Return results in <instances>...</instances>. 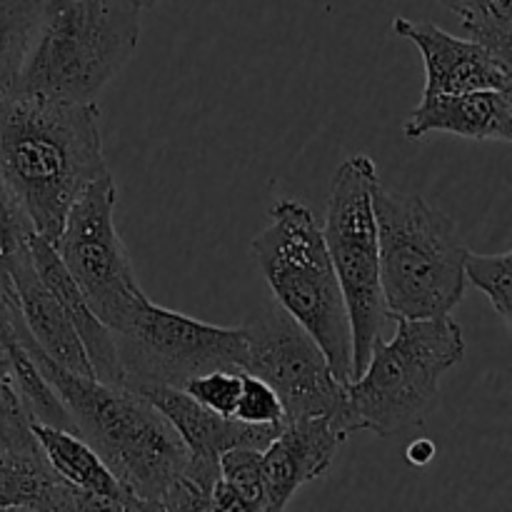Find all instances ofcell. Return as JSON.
I'll list each match as a JSON object with an SVG mask.
<instances>
[{
	"label": "cell",
	"mask_w": 512,
	"mask_h": 512,
	"mask_svg": "<svg viewBox=\"0 0 512 512\" xmlns=\"http://www.w3.org/2000/svg\"><path fill=\"white\" fill-rule=\"evenodd\" d=\"M40 375L58 393L80 435L145 510L208 512L210 498L185 475L188 448L170 420L135 390L75 375L25 340Z\"/></svg>",
	"instance_id": "obj_1"
},
{
	"label": "cell",
	"mask_w": 512,
	"mask_h": 512,
	"mask_svg": "<svg viewBox=\"0 0 512 512\" xmlns=\"http://www.w3.org/2000/svg\"><path fill=\"white\" fill-rule=\"evenodd\" d=\"M98 105L0 88V180L55 243L83 190L108 175Z\"/></svg>",
	"instance_id": "obj_2"
},
{
	"label": "cell",
	"mask_w": 512,
	"mask_h": 512,
	"mask_svg": "<svg viewBox=\"0 0 512 512\" xmlns=\"http://www.w3.org/2000/svg\"><path fill=\"white\" fill-rule=\"evenodd\" d=\"M133 0H43L15 93L95 103L140 40Z\"/></svg>",
	"instance_id": "obj_3"
},
{
	"label": "cell",
	"mask_w": 512,
	"mask_h": 512,
	"mask_svg": "<svg viewBox=\"0 0 512 512\" xmlns=\"http://www.w3.org/2000/svg\"><path fill=\"white\" fill-rule=\"evenodd\" d=\"M378 223L380 288L390 320L443 318L465 295V258L458 225L415 193H373Z\"/></svg>",
	"instance_id": "obj_4"
},
{
	"label": "cell",
	"mask_w": 512,
	"mask_h": 512,
	"mask_svg": "<svg viewBox=\"0 0 512 512\" xmlns=\"http://www.w3.org/2000/svg\"><path fill=\"white\" fill-rule=\"evenodd\" d=\"M250 253L275 303L313 335L335 378L350 383L353 335L348 305L313 210L298 200H278L270 208L268 228L250 243Z\"/></svg>",
	"instance_id": "obj_5"
},
{
	"label": "cell",
	"mask_w": 512,
	"mask_h": 512,
	"mask_svg": "<svg viewBox=\"0 0 512 512\" xmlns=\"http://www.w3.org/2000/svg\"><path fill=\"white\" fill-rule=\"evenodd\" d=\"M395 335L378 338L368 365L348 383L358 430L395 438L428 418L440 378L463 360V330L443 318H393Z\"/></svg>",
	"instance_id": "obj_6"
},
{
	"label": "cell",
	"mask_w": 512,
	"mask_h": 512,
	"mask_svg": "<svg viewBox=\"0 0 512 512\" xmlns=\"http://www.w3.org/2000/svg\"><path fill=\"white\" fill-rule=\"evenodd\" d=\"M378 188L375 160L353 155L335 170L328 195L323 238L343 288L353 335V375L358 378L368 365L375 340L383 338L390 320L380 288L378 223L373 193Z\"/></svg>",
	"instance_id": "obj_7"
},
{
	"label": "cell",
	"mask_w": 512,
	"mask_h": 512,
	"mask_svg": "<svg viewBox=\"0 0 512 512\" xmlns=\"http://www.w3.org/2000/svg\"><path fill=\"white\" fill-rule=\"evenodd\" d=\"M123 385L183 388L210 370H243V328H218L190 315L160 308L148 298L113 330Z\"/></svg>",
	"instance_id": "obj_8"
},
{
	"label": "cell",
	"mask_w": 512,
	"mask_h": 512,
	"mask_svg": "<svg viewBox=\"0 0 512 512\" xmlns=\"http://www.w3.org/2000/svg\"><path fill=\"white\" fill-rule=\"evenodd\" d=\"M245 373L273 388L283 418H330L348 438L358 430L350 410L348 383L335 378L328 358L308 330L300 328L278 303L245 320Z\"/></svg>",
	"instance_id": "obj_9"
},
{
	"label": "cell",
	"mask_w": 512,
	"mask_h": 512,
	"mask_svg": "<svg viewBox=\"0 0 512 512\" xmlns=\"http://www.w3.org/2000/svg\"><path fill=\"white\" fill-rule=\"evenodd\" d=\"M115 190L113 175H103L83 190L73 208L65 215L60 235L53 248L85 300L100 320L113 330L128 320V315L148 295L135 278L123 240L115 230Z\"/></svg>",
	"instance_id": "obj_10"
},
{
	"label": "cell",
	"mask_w": 512,
	"mask_h": 512,
	"mask_svg": "<svg viewBox=\"0 0 512 512\" xmlns=\"http://www.w3.org/2000/svg\"><path fill=\"white\" fill-rule=\"evenodd\" d=\"M135 393L143 395L150 405H155L170 420L175 433L188 448L185 475L208 498L220 475V455L225 450L235 448V445L265 450L283 428V425H253L238 418H225V415L215 413V410L205 408L198 400L190 398L183 388L143 385V388H135Z\"/></svg>",
	"instance_id": "obj_11"
},
{
	"label": "cell",
	"mask_w": 512,
	"mask_h": 512,
	"mask_svg": "<svg viewBox=\"0 0 512 512\" xmlns=\"http://www.w3.org/2000/svg\"><path fill=\"white\" fill-rule=\"evenodd\" d=\"M393 33L418 45L423 55V95L512 88V63L490 53L478 40L455 38L440 25L408 18H395Z\"/></svg>",
	"instance_id": "obj_12"
},
{
	"label": "cell",
	"mask_w": 512,
	"mask_h": 512,
	"mask_svg": "<svg viewBox=\"0 0 512 512\" xmlns=\"http://www.w3.org/2000/svg\"><path fill=\"white\" fill-rule=\"evenodd\" d=\"M345 435L330 418H300L283 423L263 450L265 510H285L305 483L328 475Z\"/></svg>",
	"instance_id": "obj_13"
},
{
	"label": "cell",
	"mask_w": 512,
	"mask_h": 512,
	"mask_svg": "<svg viewBox=\"0 0 512 512\" xmlns=\"http://www.w3.org/2000/svg\"><path fill=\"white\" fill-rule=\"evenodd\" d=\"M433 133L510 143L512 88L423 95L418 108L405 120L403 135L408 140H423Z\"/></svg>",
	"instance_id": "obj_14"
},
{
	"label": "cell",
	"mask_w": 512,
	"mask_h": 512,
	"mask_svg": "<svg viewBox=\"0 0 512 512\" xmlns=\"http://www.w3.org/2000/svg\"><path fill=\"white\" fill-rule=\"evenodd\" d=\"M30 258H33L35 273L43 280L45 288L55 295L60 308L68 315L70 325L78 333L80 343H83L85 353H88L90 368H93V378L108 385H123V368H120L118 350H115V338L110 333L108 325L95 315L90 303L85 300L83 290L68 273L60 255L55 253L53 243L45 240L43 235L30 233L28 238Z\"/></svg>",
	"instance_id": "obj_15"
},
{
	"label": "cell",
	"mask_w": 512,
	"mask_h": 512,
	"mask_svg": "<svg viewBox=\"0 0 512 512\" xmlns=\"http://www.w3.org/2000/svg\"><path fill=\"white\" fill-rule=\"evenodd\" d=\"M30 430H33L35 443H38L40 453L45 455L50 468L55 470V475L83 495L85 503H88V512L145 510V505L120 485V480L110 473L108 465L80 435L38 423V420H30Z\"/></svg>",
	"instance_id": "obj_16"
},
{
	"label": "cell",
	"mask_w": 512,
	"mask_h": 512,
	"mask_svg": "<svg viewBox=\"0 0 512 512\" xmlns=\"http://www.w3.org/2000/svg\"><path fill=\"white\" fill-rule=\"evenodd\" d=\"M10 283H13L15 303H18V310L23 315V323L33 343L60 368L93 378L88 353H85L75 328L70 325L65 310L60 308L55 295L45 288V283L35 273L30 248L15 260L13 270H10Z\"/></svg>",
	"instance_id": "obj_17"
},
{
	"label": "cell",
	"mask_w": 512,
	"mask_h": 512,
	"mask_svg": "<svg viewBox=\"0 0 512 512\" xmlns=\"http://www.w3.org/2000/svg\"><path fill=\"white\" fill-rule=\"evenodd\" d=\"M0 510L88 512V503L55 475L40 450L0 448Z\"/></svg>",
	"instance_id": "obj_18"
},
{
	"label": "cell",
	"mask_w": 512,
	"mask_h": 512,
	"mask_svg": "<svg viewBox=\"0 0 512 512\" xmlns=\"http://www.w3.org/2000/svg\"><path fill=\"white\" fill-rule=\"evenodd\" d=\"M210 505L220 512L265 510L263 450L235 445L220 455V475L210 493Z\"/></svg>",
	"instance_id": "obj_19"
},
{
	"label": "cell",
	"mask_w": 512,
	"mask_h": 512,
	"mask_svg": "<svg viewBox=\"0 0 512 512\" xmlns=\"http://www.w3.org/2000/svg\"><path fill=\"white\" fill-rule=\"evenodd\" d=\"M43 0H0V88H13Z\"/></svg>",
	"instance_id": "obj_20"
},
{
	"label": "cell",
	"mask_w": 512,
	"mask_h": 512,
	"mask_svg": "<svg viewBox=\"0 0 512 512\" xmlns=\"http://www.w3.org/2000/svg\"><path fill=\"white\" fill-rule=\"evenodd\" d=\"M510 273L512 250L498 255L468 253L465 258V280L475 285L485 298L493 303L495 313L503 318L505 328H512V300H510Z\"/></svg>",
	"instance_id": "obj_21"
},
{
	"label": "cell",
	"mask_w": 512,
	"mask_h": 512,
	"mask_svg": "<svg viewBox=\"0 0 512 512\" xmlns=\"http://www.w3.org/2000/svg\"><path fill=\"white\" fill-rule=\"evenodd\" d=\"M30 233H35L30 225L28 215L18 205L5 183L0 180V293L15 303L13 283H10V270H13L15 260L28 250Z\"/></svg>",
	"instance_id": "obj_22"
},
{
	"label": "cell",
	"mask_w": 512,
	"mask_h": 512,
	"mask_svg": "<svg viewBox=\"0 0 512 512\" xmlns=\"http://www.w3.org/2000/svg\"><path fill=\"white\" fill-rule=\"evenodd\" d=\"M463 25L473 40L512 63V0H478L475 13Z\"/></svg>",
	"instance_id": "obj_23"
},
{
	"label": "cell",
	"mask_w": 512,
	"mask_h": 512,
	"mask_svg": "<svg viewBox=\"0 0 512 512\" xmlns=\"http://www.w3.org/2000/svg\"><path fill=\"white\" fill-rule=\"evenodd\" d=\"M240 385H243L240 370H210V373L190 378L183 385V390L190 398L198 400L200 405H205V408L215 410V413L225 415V418H233Z\"/></svg>",
	"instance_id": "obj_24"
},
{
	"label": "cell",
	"mask_w": 512,
	"mask_h": 512,
	"mask_svg": "<svg viewBox=\"0 0 512 512\" xmlns=\"http://www.w3.org/2000/svg\"><path fill=\"white\" fill-rule=\"evenodd\" d=\"M240 375H243V385H240L233 418L253 425H283V405H280L273 388L255 375L245 373V370H240Z\"/></svg>",
	"instance_id": "obj_25"
},
{
	"label": "cell",
	"mask_w": 512,
	"mask_h": 512,
	"mask_svg": "<svg viewBox=\"0 0 512 512\" xmlns=\"http://www.w3.org/2000/svg\"><path fill=\"white\" fill-rule=\"evenodd\" d=\"M405 458H408V463L418 465V468H425L428 463H433L435 458V443L433 440H413V443L408 445V453H405Z\"/></svg>",
	"instance_id": "obj_26"
},
{
	"label": "cell",
	"mask_w": 512,
	"mask_h": 512,
	"mask_svg": "<svg viewBox=\"0 0 512 512\" xmlns=\"http://www.w3.org/2000/svg\"><path fill=\"white\" fill-rule=\"evenodd\" d=\"M440 3H443L450 13L458 15L460 23H465V20L475 13V5H478V0H440Z\"/></svg>",
	"instance_id": "obj_27"
},
{
	"label": "cell",
	"mask_w": 512,
	"mask_h": 512,
	"mask_svg": "<svg viewBox=\"0 0 512 512\" xmlns=\"http://www.w3.org/2000/svg\"><path fill=\"white\" fill-rule=\"evenodd\" d=\"M0 368H8V370H10V365H8V358H5L3 348H0Z\"/></svg>",
	"instance_id": "obj_28"
},
{
	"label": "cell",
	"mask_w": 512,
	"mask_h": 512,
	"mask_svg": "<svg viewBox=\"0 0 512 512\" xmlns=\"http://www.w3.org/2000/svg\"><path fill=\"white\" fill-rule=\"evenodd\" d=\"M133 3H138L140 8H150V5H153L155 0H133Z\"/></svg>",
	"instance_id": "obj_29"
}]
</instances>
